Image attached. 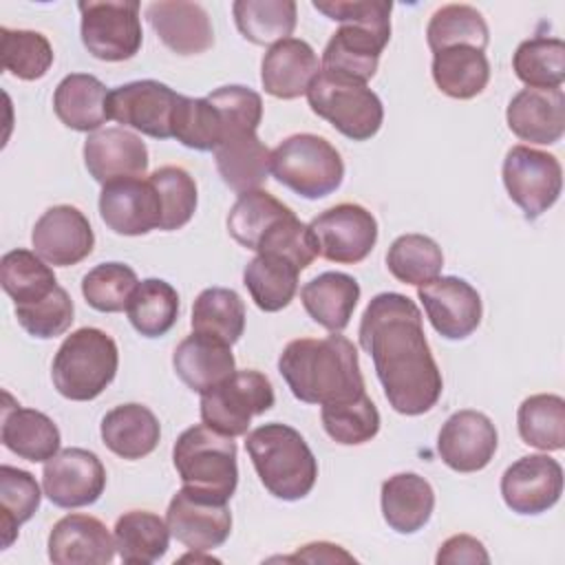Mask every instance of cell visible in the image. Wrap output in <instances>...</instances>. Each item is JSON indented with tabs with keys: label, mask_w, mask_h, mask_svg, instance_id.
Segmentation results:
<instances>
[{
	"label": "cell",
	"mask_w": 565,
	"mask_h": 565,
	"mask_svg": "<svg viewBox=\"0 0 565 565\" xmlns=\"http://www.w3.org/2000/svg\"><path fill=\"white\" fill-rule=\"evenodd\" d=\"M358 335L393 411L415 417L439 402L441 371L430 353L422 311L408 296L384 291L371 298Z\"/></svg>",
	"instance_id": "cell-1"
},
{
	"label": "cell",
	"mask_w": 565,
	"mask_h": 565,
	"mask_svg": "<svg viewBox=\"0 0 565 565\" xmlns=\"http://www.w3.org/2000/svg\"><path fill=\"white\" fill-rule=\"evenodd\" d=\"M278 373L305 404L322 406L366 393L358 349L340 333L287 342L278 358Z\"/></svg>",
	"instance_id": "cell-2"
},
{
	"label": "cell",
	"mask_w": 565,
	"mask_h": 565,
	"mask_svg": "<svg viewBox=\"0 0 565 565\" xmlns=\"http://www.w3.org/2000/svg\"><path fill=\"white\" fill-rule=\"evenodd\" d=\"M311 4L329 20L340 22L322 51L320 68L366 84L391 40L393 4L386 0H313Z\"/></svg>",
	"instance_id": "cell-3"
},
{
	"label": "cell",
	"mask_w": 565,
	"mask_h": 565,
	"mask_svg": "<svg viewBox=\"0 0 565 565\" xmlns=\"http://www.w3.org/2000/svg\"><path fill=\"white\" fill-rule=\"evenodd\" d=\"M245 450L265 490L282 501L305 499L318 479V459L305 437L280 422L245 435Z\"/></svg>",
	"instance_id": "cell-4"
},
{
	"label": "cell",
	"mask_w": 565,
	"mask_h": 565,
	"mask_svg": "<svg viewBox=\"0 0 565 565\" xmlns=\"http://www.w3.org/2000/svg\"><path fill=\"white\" fill-rule=\"evenodd\" d=\"M119 351L115 340L95 327H82L64 338L53 364L55 391L71 402H90L115 380Z\"/></svg>",
	"instance_id": "cell-5"
},
{
	"label": "cell",
	"mask_w": 565,
	"mask_h": 565,
	"mask_svg": "<svg viewBox=\"0 0 565 565\" xmlns=\"http://www.w3.org/2000/svg\"><path fill=\"white\" fill-rule=\"evenodd\" d=\"M172 463L183 488L230 501L238 486L236 441L205 424L185 428L172 448Z\"/></svg>",
	"instance_id": "cell-6"
},
{
	"label": "cell",
	"mask_w": 565,
	"mask_h": 565,
	"mask_svg": "<svg viewBox=\"0 0 565 565\" xmlns=\"http://www.w3.org/2000/svg\"><path fill=\"white\" fill-rule=\"evenodd\" d=\"M271 174L298 196L316 201L340 188L344 161L324 137L298 132L271 150Z\"/></svg>",
	"instance_id": "cell-7"
},
{
	"label": "cell",
	"mask_w": 565,
	"mask_h": 565,
	"mask_svg": "<svg viewBox=\"0 0 565 565\" xmlns=\"http://www.w3.org/2000/svg\"><path fill=\"white\" fill-rule=\"evenodd\" d=\"M309 108L353 141L377 135L384 121L380 97L360 79L322 71L307 90Z\"/></svg>",
	"instance_id": "cell-8"
},
{
	"label": "cell",
	"mask_w": 565,
	"mask_h": 565,
	"mask_svg": "<svg viewBox=\"0 0 565 565\" xmlns=\"http://www.w3.org/2000/svg\"><path fill=\"white\" fill-rule=\"evenodd\" d=\"M276 402L267 375L254 369L234 371L221 384L201 393V419L212 430L241 437L247 435L252 417L263 415Z\"/></svg>",
	"instance_id": "cell-9"
},
{
	"label": "cell",
	"mask_w": 565,
	"mask_h": 565,
	"mask_svg": "<svg viewBox=\"0 0 565 565\" xmlns=\"http://www.w3.org/2000/svg\"><path fill=\"white\" fill-rule=\"evenodd\" d=\"M82 44L102 62H124L139 53L143 33L139 2L135 0H88L77 4Z\"/></svg>",
	"instance_id": "cell-10"
},
{
	"label": "cell",
	"mask_w": 565,
	"mask_h": 565,
	"mask_svg": "<svg viewBox=\"0 0 565 565\" xmlns=\"http://www.w3.org/2000/svg\"><path fill=\"white\" fill-rule=\"evenodd\" d=\"M501 177L508 196L523 210L527 221L539 218L561 196L563 168L550 152L523 143L512 146L503 159Z\"/></svg>",
	"instance_id": "cell-11"
},
{
	"label": "cell",
	"mask_w": 565,
	"mask_h": 565,
	"mask_svg": "<svg viewBox=\"0 0 565 565\" xmlns=\"http://www.w3.org/2000/svg\"><path fill=\"white\" fill-rule=\"evenodd\" d=\"M309 227L318 245V256L331 263H362L377 243V221L358 203L333 205L320 212Z\"/></svg>",
	"instance_id": "cell-12"
},
{
	"label": "cell",
	"mask_w": 565,
	"mask_h": 565,
	"mask_svg": "<svg viewBox=\"0 0 565 565\" xmlns=\"http://www.w3.org/2000/svg\"><path fill=\"white\" fill-rule=\"evenodd\" d=\"M166 523L170 534L188 550L210 552L227 541L232 512L223 499L181 488L168 503Z\"/></svg>",
	"instance_id": "cell-13"
},
{
	"label": "cell",
	"mask_w": 565,
	"mask_h": 565,
	"mask_svg": "<svg viewBox=\"0 0 565 565\" xmlns=\"http://www.w3.org/2000/svg\"><path fill=\"white\" fill-rule=\"evenodd\" d=\"M179 93L157 79H137L108 93V119L154 139L172 137V119Z\"/></svg>",
	"instance_id": "cell-14"
},
{
	"label": "cell",
	"mask_w": 565,
	"mask_h": 565,
	"mask_svg": "<svg viewBox=\"0 0 565 565\" xmlns=\"http://www.w3.org/2000/svg\"><path fill=\"white\" fill-rule=\"evenodd\" d=\"M106 488L102 459L86 448H64L44 461L42 490L57 508L93 505Z\"/></svg>",
	"instance_id": "cell-15"
},
{
	"label": "cell",
	"mask_w": 565,
	"mask_h": 565,
	"mask_svg": "<svg viewBox=\"0 0 565 565\" xmlns=\"http://www.w3.org/2000/svg\"><path fill=\"white\" fill-rule=\"evenodd\" d=\"M417 298L422 300L433 329L446 340H463L477 331L481 322V296L463 278L437 276L417 287Z\"/></svg>",
	"instance_id": "cell-16"
},
{
	"label": "cell",
	"mask_w": 565,
	"mask_h": 565,
	"mask_svg": "<svg viewBox=\"0 0 565 565\" xmlns=\"http://www.w3.org/2000/svg\"><path fill=\"white\" fill-rule=\"evenodd\" d=\"M563 494V468L547 455H525L505 468L501 497L516 514H541Z\"/></svg>",
	"instance_id": "cell-17"
},
{
	"label": "cell",
	"mask_w": 565,
	"mask_h": 565,
	"mask_svg": "<svg viewBox=\"0 0 565 565\" xmlns=\"http://www.w3.org/2000/svg\"><path fill=\"white\" fill-rule=\"evenodd\" d=\"M497 446L499 435L490 417L470 408L452 413L437 435V452L455 472L483 470L492 461Z\"/></svg>",
	"instance_id": "cell-18"
},
{
	"label": "cell",
	"mask_w": 565,
	"mask_h": 565,
	"mask_svg": "<svg viewBox=\"0 0 565 565\" xmlns=\"http://www.w3.org/2000/svg\"><path fill=\"white\" fill-rule=\"evenodd\" d=\"M31 243L35 254L55 267L82 263L95 247V234L75 205H53L33 225Z\"/></svg>",
	"instance_id": "cell-19"
},
{
	"label": "cell",
	"mask_w": 565,
	"mask_h": 565,
	"mask_svg": "<svg viewBox=\"0 0 565 565\" xmlns=\"http://www.w3.org/2000/svg\"><path fill=\"white\" fill-rule=\"evenodd\" d=\"M84 163L102 185L117 179H141L148 170V148L132 130L108 126L86 137Z\"/></svg>",
	"instance_id": "cell-20"
},
{
	"label": "cell",
	"mask_w": 565,
	"mask_h": 565,
	"mask_svg": "<svg viewBox=\"0 0 565 565\" xmlns=\"http://www.w3.org/2000/svg\"><path fill=\"white\" fill-rule=\"evenodd\" d=\"M99 216L115 234H148L161 223L159 194L152 183L143 179L110 181L99 192Z\"/></svg>",
	"instance_id": "cell-21"
},
{
	"label": "cell",
	"mask_w": 565,
	"mask_h": 565,
	"mask_svg": "<svg viewBox=\"0 0 565 565\" xmlns=\"http://www.w3.org/2000/svg\"><path fill=\"white\" fill-rule=\"evenodd\" d=\"M49 558L55 565H106L115 558V536L88 514L62 516L49 534Z\"/></svg>",
	"instance_id": "cell-22"
},
{
	"label": "cell",
	"mask_w": 565,
	"mask_h": 565,
	"mask_svg": "<svg viewBox=\"0 0 565 565\" xmlns=\"http://www.w3.org/2000/svg\"><path fill=\"white\" fill-rule=\"evenodd\" d=\"M146 18L157 38L177 55H199L214 44L207 11L196 2L159 0L146 7Z\"/></svg>",
	"instance_id": "cell-23"
},
{
	"label": "cell",
	"mask_w": 565,
	"mask_h": 565,
	"mask_svg": "<svg viewBox=\"0 0 565 565\" xmlns=\"http://www.w3.org/2000/svg\"><path fill=\"white\" fill-rule=\"evenodd\" d=\"M508 128L530 143L550 146L565 132L563 88H521L505 110Z\"/></svg>",
	"instance_id": "cell-24"
},
{
	"label": "cell",
	"mask_w": 565,
	"mask_h": 565,
	"mask_svg": "<svg viewBox=\"0 0 565 565\" xmlns=\"http://www.w3.org/2000/svg\"><path fill=\"white\" fill-rule=\"evenodd\" d=\"M318 73V55L311 44L300 38H287L271 44L260 62L263 88L278 99H296L307 95Z\"/></svg>",
	"instance_id": "cell-25"
},
{
	"label": "cell",
	"mask_w": 565,
	"mask_h": 565,
	"mask_svg": "<svg viewBox=\"0 0 565 565\" xmlns=\"http://www.w3.org/2000/svg\"><path fill=\"white\" fill-rule=\"evenodd\" d=\"M4 399L7 404L2 406L0 426L2 446L18 455L20 459L33 463L49 461L53 455H57L62 439L55 422L35 408L11 404L9 393H4Z\"/></svg>",
	"instance_id": "cell-26"
},
{
	"label": "cell",
	"mask_w": 565,
	"mask_h": 565,
	"mask_svg": "<svg viewBox=\"0 0 565 565\" xmlns=\"http://www.w3.org/2000/svg\"><path fill=\"white\" fill-rule=\"evenodd\" d=\"M172 366L188 388L205 393L236 371V360L230 344L192 331L177 344Z\"/></svg>",
	"instance_id": "cell-27"
},
{
	"label": "cell",
	"mask_w": 565,
	"mask_h": 565,
	"mask_svg": "<svg viewBox=\"0 0 565 565\" xmlns=\"http://www.w3.org/2000/svg\"><path fill=\"white\" fill-rule=\"evenodd\" d=\"M104 446L121 459L135 461L148 457L161 437L157 415L143 404H119L110 408L99 424Z\"/></svg>",
	"instance_id": "cell-28"
},
{
	"label": "cell",
	"mask_w": 565,
	"mask_h": 565,
	"mask_svg": "<svg viewBox=\"0 0 565 565\" xmlns=\"http://www.w3.org/2000/svg\"><path fill=\"white\" fill-rule=\"evenodd\" d=\"M300 300L307 316L331 333L349 327L360 300V285L342 271H324L311 278L300 289Z\"/></svg>",
	"instance_id": "cell-29"
},
{
	"label": "cell",
	"mask_w": 565,
	"mask_h": 565,
	"mask_svg": "<svg viewBox=\"0 0 565 565\" xmlns=\"http://www.w3.org/2000/svg\"><path fill=\"white\" fill-rule=\"evenodd\" d=\"M380 501L382 516L391 530L397 534H415L433 516L435 490L424 477L399 472L382 483Z\"/></svg>",
	"instance_id": "cell-30"
},
{
	"label": "cell",
	"mask_w": 565,
	"mask_h": 565,
	"mask_svg": "<svg viewBox=\"0 0 565 565\" xmlns=\"http://www.w3.org/2000/svg\"><path fill=\"white\" fill-rule=\"evenodd\" d=\"M108 93L95 75L71 73L53 93V110L66 128L90 135L108 119Z\"/></svg>",
	"instance_id": "cell-31"
},
{
	"label": "cell",
	"mask_w": 565,
	"mask_h": 565,
	"mask_svg": "<svg viewBox=\"0 0 565 565\" xmlns=\"http://www.w3.org/2000/svg\"><path fill=\"white\" fill-rule=\"evenodd\" d=\"M214 163L223 183L236 194L260 190L271 172V150L256 132L227 137L214 150Z\"/></svg>",
	"instance_id": "cell-32"
},
{
	"label": "cell",
	"mask_w": 565,
	"mask_h": 565,
	"mask_svg": "<svg viewBox=\"0 0 565 565\" xmlns=\"http://www.w3.org/2000/svg\"><path fill=\"white\" fill-rule=\"evenodd\" d=\"M433 79L452 99H472L490 82V62L475 46H450L433 53Z\"/></svg>",
	"instance_id": "cell-33"
},
{
	"label": "cell",
	"mask_w": 565,
	"mask_h": 565,
	"mask_svg": "<svg viewBox=\"0 0 565 565\" xmlns=\"http://www.w3.org/2000/svg\"><path fill=\"white\" fill-rule=\"evenodd\" d=\"M113 536L124 563L150 565L163 558L172 534L159 514L148 510H128L117 519Z\"/></svg>",
	"instance_id": "cell-34"
},
{
	"label": "cell",
	"mask_w": 565,
	"mask_h": 565,
	"mask_svg": "<svg viewBox=\"0 0 565 565\" xmlns=\"http://www.w3.org/2000/svg\"><path fill=\"white\" fill-rule=\"evenodd\" d=\"M298 274L300 269L287 258L274 254H256L245 265L243 285L260 311L274 313L294 300L298 291Z\"/></svg>",
	"instance_id": "cell-35"
},
{
	"label": "cell",
	"mask_w": 565,
	"mask_h": 565,
	"mask_svg": "<svg viewBox=\"0 0 565 565\" xmlns=\"http://www.w3.org/2000/svg\"><path fill=\"white\" fill-rule=\"evenodd\" d=\"M190 324L194 333L216 338L232 347L245 331V302L234 289L207 287L192 305Z\"/></svg>",
	"instance_id": "cell-36"
},
{
	"label": "cell",
	"mask_w": 565,
	"mask_h": 565,
	"mask_svg": "<svg viewBox=\"0 0 565 565\" xmlns=\"http://www.w3.org/2000/svg\"><path fill=\"white\" fill-rule=\"evenodd\" d=\"M236 29L252 44H276L296 29L298 7L294 0H236L232 4Z\"/></svg>",
	"instance_id": "cell-37"
},
{
	"label": "cell",
	"mask_w": 565,
	"mask_h": 565,
	"mask_svg": "<svg viewBox=\"0 0 565 565\" xmlns=\"http://www.w3.org/2000/svg\"><path fill=\"white\" fill-rule=\"evenodd\" d=\"M126 313L137 333L143 338H161L179 318V294L161 278H146L132 291Z\"/></svg>",
	"instance_id": "cell-38"
},
{
	"label": "cell",
	"mask_w": 565,
	"mask_h": 565,
	"mask_svg": "<svg viewBox=\"0 0 565 565\" xmlns=\"http://www.w3.org/2000/svg\"><path fill=\"white\" fill-rule=\"evenodd\" d=\"M516 426L523 444L554 452L565 448V399L554 393H536L521 402Z\"/></svg>",
	"instance_id": "cell-39"
},
{
	"label": "cell",
	"mask_w": 565,
	"mask_h": 565,
	"mask_svg": "<svg viewBox=\"0 0 565 565\" xmlns=\"http://www.w3.org/2000/svg\"><path fill=\"white\" fill-rule=\"evenodd\" d=\"M287 214H291V207L274 194L265 190L243 192L227 214V232L238 245L256 252L260 238Z\"/></svg>",
	"instance_id": "cell-40"
},
{
	"label": "cell",
	"mask_w": 565,
	"mask_h": 565,
	"mask_svg": "<svg viewBox=\"0 0 565 565\" xmlns=\"http://www.w3.org/2000/svg\"><path fill=\"white\" fill-rule=\"evenodd\" d=\"M512 71L527 88H561L565 79V44L561 38L534 35L512 55Z\"/></svg>",
	"instance_id": "cell-41"
},
{
	"label": "cell",
	"mask_w": 565,
	"mask_h": 565,
	"mask_svg": "<svg viewBox=\"0 0 565 565\" xmlns=\"http://www.w3.org/2000/svg\"><path fill=\"white\" fill-rule=\"evenodd\" d=\"M0 282L13 305H31L57 287L53 269L35 252L11 249L0 260Z\"/></svg>",
	"instance_id": "cell-42"
},
{
	"label": "cell",
	"mask_w": 565,
	"mask_h": 565,
	"mask_svg": "<svg viewBox=\"0 0 565 565\" xmlns=\"http://www.w3.org/2000/svg\"><path fill=\"white\" fill-rule=\"evenodd\" d=\"M426 40L433 53L450 46H475L486 51L490 31L483 15L470 4H444L439 7L426 26Z\"/></svg>",
	"instance_id": "cell-43"
},
{
	"label": "cell",
	"mask_w": 565,
	"mask_h": 565,
	"mask_svg": "<svg viewBox=\"0 0 565 565\" xmlns=\"http://www.w3.org/2000/svg\"><path fill=\"white\" fill-rule=\"evenodd\" d=\"M42 492L35 477L26 470L2 463L0 466V534L2 550L11 547L22 523H26L40 508Z\"/></svg>",
	"instance_id": "cell-44"
},
{
	"label": "cell",
	"mask_w": 565,
	"mask_h": 565,
	"mask_svg": "<svg viewBox=\"0 0 565 565\" xmlns=\"http://www.w3.org/2000/svg\"><path fill=\"white\" fill-rule=\"evenodd\" d=\"M386 267L399 282L422 287L439 276L444 254L430 236L402 234L386 252Z\"/></svg>",
	"instance_id": "cell-45"
},
{
	"label": "cell",
	"mask_w": 565,
	"mask_h": 565,
	"mask_svg": "<svg viewBox=\"0 0 565 565\" xmlns=\"http://www.w3.org/2000/svg\"><path fill=\"white\" fill-rule=\"evenodd\" d=\"M324 433L342 446H360L371 441L380 430V413L366 393L347 402L322 404L320 411Z\"/></svg>",
	"instance_id": "cell-46"
},
{
	"label": "cell",
	"mask_w": 565,
	"mask_h": 565,
	"mask_svg": "<svg viewBox=\"0 0 565 565\" xmlns=\"http://www.w3.org/2000/svg\"><path fill=\"white\" fill-rule=\"evenodd\" d=\"M172 137L185 148L214 152L223 141V121L218 110L207 97L179 95L172 119Z\"/></svg>",
	"instance_id": "cell-47"
},
{
	"label": "cell",
	"mask_w": 565,
	"mask_h": 565,
	"mask_svg": "<svg viewBox=\"0 0 565 565\" xmlns=\"http://www.w3.org/2000/svg\"><path fill=\"white\" fill-rule=\"evenodd\" d=\"M2 68L18 79L33 82L49 73L53 64V46L46 35L29 29H0Z\"/></svg>",
	"instance_id": "cell-48"
},
{
	"label": "cell",
	"mask_w": 565,
	"mask_h": 565,
	"mask_svg": "<svg viewBox=\"0 0 565 565\" xmlns=\"http://www.w3.org/2000/svg\"><path fill=\"white\" fill-rule=\"evenodd\" d=\"M152 188L159 194L161 203V223L159 230L174 232L190 223L196 212V183L188 170L179 166L157 168L150 179Z\"/></svg>",
	"instance_id": "cell-49"
},
{
	"label": "cell",
	"mask_w": 565,
	"mask_h": 565,
	"mask_svg": "<svg viewBox=\"0 0 565 565\" xmlns=\"http://www.w3.org/2000/svg\"><path fill=\"white\" fill-rule=\"evenodd\" d=\"M139 280L132 267L124 263H99L82 278L86 302L102 313L124 311Z\"/></svg>",
	"instance_id": "cell-50"
},
{
	"label": "cell",
	"mask_w": 565,
	"mask_h": 565,
	"mask_svg": "<svg viewBox=\"0 0 565 565\" xmlns=\"http://www.w3.org/2000/svg\"><path fill=\"white\" fill-rule=\"evenodd\" d=\"M75 307L64 287H55L49 296H44L38 302L31 305H18L15 307V318L20 327L40 340H51L68 331L73 324Z\"/></svg>",
	"instance_id": "cell-51"
},
{
	"label": "cell",
	"mask_w": 565,
	"mask_h": 565,
	"mask_svg": "<svg viewBox=\"0 0 565 565\" xmlns=\"http://www.w3.org/2000/svg\"><path fill=\"white\" fill-rule=\"evenodd\" d=\"M207 99L221 115L223 141L234 135L258 130L263 119V99L256 90L241 84H230L212 90Z\"/></svg>",
	"instance_id": "cell-52"
},
{
	"label": "cell",
	"mask_w": 565,
	"mask_h": 565,
	"mask_svg": "<svg viewBox=\"0 0 565 565\" xmlns=\"http://www.w3.org/2000/svg\"><path fill=\"white\" fill-rule=\"evenodd\" d=\"M256 254H274L287 258L302 271L318 256V245L311 234V227L291 212L260 238Z\"/></svg>",
	"instance_id": "cell-53"
},
{
	"label": "cell",
	"mask_w": 565,
	"mask_h": 565,
	"mask_svg": "<svg viewBox=\"0 0 565 565\" xmlns=\"http://www.w3.org/2000/svg\"><path fill=\"white\" fill-rule=\"evenodd\" d=\"M439 565H455V563H490V556L483 543L470 534H455L439 545L435 556Z\"/></svg>",
	"instance_id": "cell-54"
},
{
	"label": "cell",
	"mask_w": 565,
	"mask_h": 565,
	"mask_svg": "<svg viewBox=\"0 0 565 565\" xmlns=\"http://www.w3.org/2000/svg\"><path fill=\"white\" fill-rule=\"evenodd\" d=\"M282 561H305V563H338V561H344V563H351L355 558L349 552H344L340 545L318 541V543L302 545L296 554L285 556Z\"/></svg>",
	"instance_id": "cell-55"
}]
</instances>
